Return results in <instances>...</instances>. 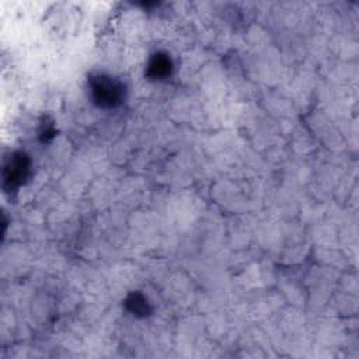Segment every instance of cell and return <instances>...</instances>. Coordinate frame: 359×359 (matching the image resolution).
Here are the masks:
<instances>
[{
    "label": "cell",
    "mask_w": 359,
    "mask_h": 359,
    "mask_svg": "<svg viewBox=\"0 0 359 359\" xmlns=\"http://www.w3.org/2000/svg\"><path fill=\"white\" fill-rule=\"evenodd\" d=\"M90 95L100 108H115L122 104L125 98V86L118 79L108 74H93L88 80Z\"/></svg>",
    "instance_id": "6da1fadb"
},
{
    "label": "cell",
    "mask_w": 359,
    "mask_h": 359,
    "mask_svg": "<svg viewBox=\"0 0 359 359\" xmlns=\"http://www.w3.org/2000/svg\"><path fill=\"white\" fill-rule=\"evenodd\" d=\"M29 172V158L24 153H14L4 165V187L15 188L22 184Z\"/></svg>",
    "instance_id": "7a4b0ae2"
},
{
    "label": "cell",
    "mask_w": 359,
    "mask_h": 359,
    "mask_svg": "<svg viewBox=\"0 0 359 359\" xmlns=\"http://www.w3.org/2000/svg\"><path fill=\"white\" fill-rule=\"evenodd\" d=\"M125 306L136 317H146L151 313V307L147 299L139 292L130 293L125 300Z\"/></svg>",
    "instance_id": "277c9868"
},
{
    "label": "cell",
    "mask_w": 359,
    "mask_h": 359,
    "mask_svg": "<svg viewBox=\"0 0 359 359\" xmlns=\"http://www.w3.org/2000/svg\"><path fill=\"white\" fill-rule=\"evenodd\" d=\"M172 73V60L171 57L164 52H156L146 69V74L151 80H163L167 79Z\"/></svg>",
    "instance_id": "3957f363"
}]
</instances>
